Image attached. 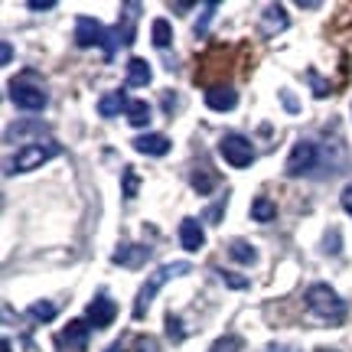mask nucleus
Returning a JSON list of instances; mask_svg holds the SVG:
<instances>
[{"label": "nucleus", "instance_id": "1", "mask_svg": "<svg viewBox=\"0 0 352 352\" xmlns=\"http://www.w3.org/2000/svg\"><path fill=\"white\" fill-rule=\"evenodd\" d=\"M63 153V147L56 144V140H33V144H23L13 160H7V173H30V170H36V166L50 164Z\"/></svg>", "mask_w": 352, "mask_h": 352}, {"label": "nucleus", "instance_id": "2", "mask_svg": "<svg viewBox=\"0 0 352 352\" xmlns=\"http://www.w3.org/2000/svg\"><path fill=\"white\" fill-rule=\"evenodd\" d=\"M173 274H189V264L186 261H176V264H164V267H157V271H153L151 280H147V284L140 287V294H138V303H134V320H144V314H147L151 300L160 294V287H164Z\"/></svg>", "mask_w": 352, "mask_h": 352}, {"label": "nucleus", "instance_id": "3", "mask_svg": "<svg viewBox=\"0 0 352 352\" xmlns=\"http://www.w3.org/2000/svg\"><path fill=\"white\" fill-rule=\"evenodd\" d=\"M303 300H307V307H310L316 316H327V320H342V314H346L342 297L329 287V284H310Z\"/></svg>", "mask_w": 352, "mask_h": 352}, {"label": "nucleus", "instance_id": "4", "mask_svg": "<svg viewBox=\"0 0 352 352\" xmlns=\"http://www.w3.org/2000/svg\"><path fill=\"white\" fill-rule=\"evenodd\" d=\"M10 98L16 108H23V111H43L46 108V88L36 85L33 82V76H23L16 78V82H10Z\"/></svg>", "mask_w": 352, "mask_h": 352}, {"label": "nucleus", "instance_id": "5", "mask_svg": "<svg viewBox=\"0 0 352 352\" xmlns=\"http://www.w3.org/2000/svg\"><path fill=\"white\" fill-rule=\"evenodd\" d=\"M219 153L226 157V164L239 166V170H245V166L254 164V147L248 138H241V134H226V138L219 140Z\"/></svg>", "mask_w": 352, "mask_h": 352}, {"label": "nucleus", "instance_id": "6", "mask_svg": "<svg viewBox=\"0 0 352 352\" xmlns=\"http://www.w3.org/2000/svg\"><path fill=\"white\" fill-rule=\"evenodd\" d=\"M316 160H320V147H316L314 140H297L284 170H287V176H303V173H310V170H314Z\"/></svg>", "mask_w": 352, "mask_h": 352}, {"label": "nucleus", "instance_id": "7", "mask_svg": "<svg viewBox=\"0 0 352 352\" xmlns=\"http://www.w3.org/2000/svg\"><path fill=\"white\" fill-rule=\"evenodd\" d=\"M76 43L78 46H101L104 43V52H111V36L104 33V26L95 16H78L76 20Z\"/></svg>", "mask_w": 352, "mask_h": 352}, {"label": "nucleus", "instance_id": "8", "mask_svg": "<svg viewBox=\"0 0 352 352\" xmlns=\"http://www.w3.org/2000/svg\"><path fill=\"white\" fill-rule=\"evenodd\" d=\"M114 316H118V303L111 300V297H95V300L88 303V323L95 329H104L114 323Z\"/></svg>", "mask_w": 352, "mask_h": 352}, {"label": "nucleus", "instance_id": "9", "mask_svg": "<svg viewBox=\"0 0 352 352\" xmlns=\"http://www.w3.org/2000/svg\"><path fill=\"white\" fill-rule=\"evenodd\" d=\"M85 342H88V323L85 320H72L63 333V346L69 352H85Z\"/></svg>", "mask_w": 352, "mask_h": 352}, {"label": "nucleus", "instance_id": "10", "mask_svg": "<svg viewBox=\"0 0 352 352\" xmlns=\"http://www.w3.org/2000/svg\"><path fill=\"white\" fill-rule=\"evenodd\" d=\"M202 241H206V235H202L199 222H196V219H183V222H179V245H183L186 252H199Z\"/></svg>", "mask_w": 352, "mask_h": 352}, {"label": "nucleus", "instance_id": "11", "mask_svg": "<svg viewBox=\"0 0 352 352\" xmlns=\"http://www.w3.org/2000/svg\"><path fill=\"white\" fill-rule=\"evenodd\" d=\"M170 147H173V144H170V138H164V134H144V138L134 140V151L147 153V157H164Z\"/></svg>", "mask_w": 352, "mask_h": 352}, {"label": "nucleus", "instance_id": "12", "mask_svg": "<svg viewBox=\"0 0 352 352\" xmlns=\"http://www.w3.org/2000/svg\"><path fill=\"white\" fill-rule=\"evenodd\" d=\"M206 104L212 111H232L239 104V95H235V88H209L206 91Z\"/></svg>", "mask_w": 352, "mask_h": 352}, {"label": "nucleus", "instance_id": "13", "mask_svg": "<svg viewBox=\"0 0 352 352\" xmlns=\"http://www.w3.org/2000/svg\"><path fill=\"white\" fill-rule=\"evenodd\" d=\"M147 258H151L147 245H124V248H118V252H114L111 261L114 264H124V267H140Z\"/></svg>", "mask_w": 352, "mask_h": 352}, {"label": "nucleus", "instance_id": "14", "mask_svg": "<svg viewBox=\"0 0 352 352\" xmlns=\"http://www.w3.org/2000/svg\"><path fill=\"white\" fill-rule=\"evenodd\" d=\"M151 78H153V72H151V63L147 59H131L127 63V85L131 88H147L151 85Z\"/></svg>", "mask_w": 352, "mask_h": 352}, {"label": "nucleus", "instance_id": "15", "mask_svg": "<svg viewBox=\"0 0 352 352\" xmlns=\"http://www.w3.org/2000/svg\"><path fill=\"white\" fill-rule=\"evenodd\" d=\"M131 108V101H127L124 91H108L104 98L98 101V114L101 118H114V114H121Z\"/></svg>", "mask_w": 352, "mask_h": 352}, {"label": "nucleus", "instance_id": "16", "mask_svg": "<svg viewBox=\"0 0 352 352\" xmlns=\"http://www.w3.org/2000/svg\"><path fill=\"white\" fill-rule=\"evenodd\" d=\"M228 254H232V258H235L239 264H254V261H258L254 245H248V241H241V239H235L232 245H228Z\"/></svg>", "mask_w": 352, "mask_h": 352}, {"label": "nucleus", "instance_id": "17", "mask_svg": "<svg viewBox=\"0 0 352 352\" xmlns=\"http://www.w3.org/2000/svg\"><path fill=\"white\" fill-rule=\"evenodd\" d=\"M219 186V176L212 173V170H209V166H206V170H196V173H192V189H196V192H199V196H209V192H212V189Z\"/></svg>", "mask_w": 352, "mask_h": 352}, {"label": "nucleus", "instance_id": "18", "mask_svg": "<svg viewBox=\"0 0 352 352\" xmlns=\"http://www.w3.org/2000/svg\"><path fill=\"white\" fill-rule=\"evenodd\" d=\"M151 36H153V46H157V50H166V46L173 43V26L166 23V20H153Z\"/></svg>", "mask_w": 352, "mask_h": 352}, {"label": "nucleus", "instance_id": "19", "mask_svg": "<svg viewBox=\"0 0 352 352\" xmlns=\"http://www.w3.org/2000/svg\"><path fill=\"white\" fill-rule=\"evenodd\" d=\"M127 121H131L134 127L151 124V104H147V101H131V108H127Z\"/></svg>", "mask_w": 352, "mask_h": 352}, {"label": "nucleus", "instance_id": "20", "mask_svg": "<svg viewBox=\"0 0 352 352\" xmlns=\"http://www.w3.org/2000/svg\"><path fill=\"white\" fill-rule=\"evenodd\" d=\"M274 215H277V206L271 199L258 196V199L252 202V219H254V222H271Z\"/></svg>", "mask_w": 352, "mask_h": 352}, {"label": "nucleus", "instance_id": "21", "mask_svg": "<svg viewBox=\"0 0 352 352\" xmlns=\"http://www.w3.org/2000/svg\"><path fill=\"white\" fill-rule=\"evenodd\" d=\"M43 131H46V127L39 124V121H26V124L7 127V134H3V138H7V144H13V138L20 140V138H30V134H43Z\"/></svg>", "mask_w": 352, "mask_h": 352}, {"label": "nucleus", "instance_id": "22", "mask_svg": "<svg viewBox=\"0 0 352 352\" xmlns=\"http://www.w3.org/2000/svg\"><path fill=\"white\" fill-rule=\"evenodd\" d=\"M30 314H33V320H39V323H50V320H56V303L39 300L30 307Z\"/></svg>", "mask_w": 352, "mask_h": 352}, {"label": "nucleus", "instance_id": "23", "mask_svg": "<svg viewBox=\"0 0 352 352\" xmlns=\"http://www.w3.org/2000/svg\"><path fill=\"white\" fill-rule=\"evenodd\" d=\"M241 346H245V342H241V336L228 333V336H222V340H215L209 352H241Z\"/></svg>", "mask_w": 352, "mask_h": 352}, {"label": "nucleus", "instance_id": "24", "mask_svg": "<svg viewBox=\"0 0 352 352\" xmlns=\"http://www.w3.org/2000/svg\"><path fill=\"white\" fill-rule=\"evenodd\" d=\"M264 16H267V23L277 26V30H284V26H287V13H284V7H267Z\"/></svg>", "mask_w": 352, "mask_h": 352}, {"label": "nucleus", "instance_id": "25", "mask_svg": "<svg viewBox=\"0 0 352 352\" xmlns=\"http://www.w3.org/2000/svg\"><path fill=\"white\" fill-rule=\"evenodd\" d=\"M215 10H219V3H206V7H202V16H199V23H196V36H202V33H206V26H209V16H212Z\"/></svg>", "mask_w": 352, "mask_h": 352}, {"label": "nucleus", "instance_id": "26", "mask_svg": "<svg viewBox=\"0 0 352 352\" xmlns=\"http://www.w3.org/2000/svg\"><path fill=\"white\" fill-rule=\"evenodd\" d=\"M134 352H160V346H157L153 336H138L134 340Z\"/></svg>", "mask_w": 352, "mask_h": 352}, {"label": "nucleus", "instance_id": "27", "mask_svg": "<svg viewBox=\"0 0 352 352\" xmlns=\"http://www.w3.org/2000/svg\"><path fill=\"white\" fill-rule=\"evenodd\" d=\"M134 192H138V176H134V170H124V196L134 199Z\"/></svg>", "mask_w": 352, "mask_h": 352}, {"label": "nucleus", "instance_id": "28", "mask_svg": "<svg viewBox=\"0 0 352 352\" xmlns=\"http://www.w3.org/2000/svg\"><path fill=\"white\" fill-rule=\"evenodd\" d=\"M219 277L226 280L228 287H235V290H245V287H248V280H245V277H241V274H226V271H222V274H219Z\"/></svg>", "mask_w": 352, "mask_h": 352}, {"label": "nucleus", "instance_id": "29", "mask_svg": "<svg viewBox=\"0 0 352 352\" xmlns=\"http://www.w3.org/2000/svg\"><path fill=\"white\" fill-rule=\"evenodd\" d=\"M342 209L352 215V186H346L342 189Z\"/></svg>", "mask_w": 352, "mask_h": 352}, {"label": "nucleus", "instance_id": "30", "mask_svg": "<svg viewBox=\"0 0 352 352\" xmlns=\"http://www.w3.org/2000/svg\"><path fill=\"white\" fill-rule=\"evenodd\" d=\"M52 0H30V10H50Z\"/></svg>", "mask_w": 352, "mask_h": 352}, {"label": "nucleus", "instance_id": "31", "mask_svg": "<svg viewBox=\"0 0 352 352\" xmlns=\"http://www.w3.org/2000/svg\"><path fill=\"white\" fill-rule=\"evenodd\" d=\"M13 59V50H10V43H3V50H0V63L7 65Z\"/></svg>", "mask_w": 352, "mask_h": 352}]
</instances>
